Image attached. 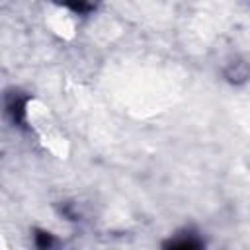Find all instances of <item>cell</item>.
Returning <instances> with one entry per match:
<instances>
[{
  "label": "cell",
  "mask_w": 250,
  "mask_h": 250,
  "mask_svg": "<svg viewBox=\"0 0 250 250\" xmlns=\"http://www.w3.org/2000/svg\"><path fill=\"white\" fill-rule=\"evenodd\" d=\"M8 111L12 113L16 123H23V119H25V98H20V96L10 98L8 100Z\"/></svg>",
  "instance_id": "cell-2"
},
{
  "label": "cell",
  "mask_w": 250,
  "mask_h": 250,
  "mask_svg": "<svg viewBox=\"0 0 250 250\" xmlns=\"http://www.w3.org/2000/svg\"><path fill=\"white\" fill-rule=\"evenodd\" d=\"M35 246H37L39 250H51V246H53V236H51L49 232L37 230V234H35Z\"/></svg>",
  "instance_id": "cell-3"
},
{
  "label": "cell",
  "mask_w": 250,
  "mask_h": 250,
  "mask_svg": "<svg viewBox=\"0 0 250 250\" xmlns=\"http://www.w3.org/2000/svg\"><path fill=\"white\" fill-rule=\"evenodd\" d=\"M164 250H203V244L195 234H182L172 238Z\"/></svg>",
  "instance_id": "cell-1"
}]
</instances>
